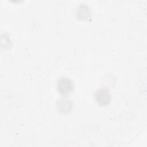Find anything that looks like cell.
Returning a JSON list of instances; mask_svg holds the SVG:
<instances>
[{
  "mask_svg": "<svg viewBox=\"0 0 147 147\" xmlns=\"http://www.w3.org/2000/svg\"><path fill=\"white\" fill-rule=\"evenodd\" d=\"M57 91L61 95H66L74 90V83L71 80L66 77H62L57 83Z\"/></svg>",
  "mask_w": 147,
  "mask_h": 147,
  "instance_id": "6da1fadb",
  "label": "cell"
},
{
  "mask_svg": "<svg viewBox=\"0 0 147 147\" xmlns=\"http://www.w3.org/2000/svg\"><path fill=\"white\" fill-rule=\"evenodd\" d=\"M95 100L100 106H106L111 100V93L106 88H100L96 91L94 94Z\"/></svg>",
  "mask_w": 147,
  "mask_h": 147,
  "instance_id": "7a4b0ae2",
  "label": "cell"
},
{
  "mask_svg": "<svg viewBox=\"0 0 147 147\" xmlns=\"http://www.w3.org/2000/svg\"><path fill=\"white\" fill-rule=\"evenodd\" d=\"M56 107L60 112L67 113L70 111L72 109V103L69 99L62 98L57 102Z\"/></svg>",
  "mask_w": 147,
  "mask_h": 147,
  "instance_id": "3957f363",
  "label": "cell"
},
{
  "mask_svg": "<svg viewBox=\"0 0 147 147\" xmlns=\"http://www.w3.org/2000/svg\"><path fill=\"white\" fill-rule=\"evenodd\" d=\"M78 16L82 19L87 18L90 16V10L88 6L82 4L80 5L78 9Z\"/></svg>",
  "mask_w": 147,
  "mask_h": 147,
  "instance_id": "277c9868",
  "label": "cell"
}]
</instances>
